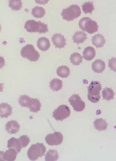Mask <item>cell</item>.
Segmentation results:
<instances>
[{
	"label": "cell",
	"mask_w": 116,
	"mask_h": 161,
	"mask_svg": "<svg viewBox=\"0 0 116 161\" xmlns=\"http://www.w3.org/2000/svg\"><path fill=\"white\" fill-rule=\"evenodd\" d=\"M24 27L29 33L38 32L40 34L46 33L49 32L47 24L41 23L40 21H36L34 20L27 21Z\"/></svg>",
	"instance_id": "cell-1"
},
{
	"label": "cell",
	"mask_w": 116,
	"mask_h": 161,
	"mask_svg": "<svg viewBox=\"0 0 116 161\" xmlns=\"http://www.w3.org/2000/svg\"><path fill=\"white\" fill-rule=\"evenodd\" d=\"M88 88V98L91 102L96 103L101 98L100 91L102 89L101 84L99 82L92 81Z\"/></svg>",
	"instance_id": "cell-2"
},
{
	"label": "cell",
	"mask_w": 116,
	"mask_h": 161,
	"mask_svg": "<svg viewBox=\"0 0 116 161\" xmlns=\"http://www.w3.org/2000/svg\"><path fill=\"white\" fill-rule=\"evenodd\" d=\"M46 147L43 143H37L32 144L27 151V157L31 161H35L44 156Z\"/></svg>",
	"instance_id": "cell-3"
},
{
	"label": "cell",
	"mask_w": 116,
	"mask_h": 161,
	"mask_svg": "<svg viewBox=\"0 0 116 161\" xmlns=\"http://www.w3.org/2000/svg\"><path fill=\"white\" fill-rule=\"evenodd\" d=\"M79 28L83 31L92 34L98 31V26L97 23L89 17H84L79 21Z\"/></svg>",
	"instance_id": "cell-4"
},
{
	"label": "cell",
	"mask_w": 116,
	"mask_h": 161,
	"mask_svg": "<svg viewBox=\"0 0 116 161\" xmlns=\"http://www.w3.org/2000/svg\"><path fill=\"white\" fill-rule=\"evenodd\" d=\"M81 11L80 7L74 4L63 9L61 15L63 19L67 21H72L81 15Z\"/></svg>",
	"instance_id": "cell-5"
},
{
	"label": "cell",
	"mask_w": 116,
	"mask_h": 161,
	"mask_svg": "<svg viewBox=\"0 0 116 161\" xmlns=\"http://www.w3.org/2000/svg\"><path fill=\"white\" fill-rule=\"evenodd\" d=\"M21 55L23 58L34 62L38 60L40 56V54L34 46L30 44H27L22 48Z\"/></svg>",
	"instance_id": "cell-6"
},
{
	"label": "cell",
	"mask_w": 116,
	"mask_h": 161,
	"mask_svg": "<svg viewBox=\"0 0 116 161\" xmlns=\"http://www.w3.org/2000/svg\"><path fill=\"white\" fill-rule=\"evenodd\" d=\"M70 113V110L68 106L65 105H61L53 112V117L57 121H62L69 117Z\"/></svg>",
	"instance_id": "cell-7"
},
{
	"label": "cell",
	"mask_w": 116,
	"mask_h": 161,
	"mask_svg": "<svg viewBox=\"0 0 116 161\" xmlns=\"http://www.w3.org/2000/svg\"><path fill=\"white\" fill-rule=\"evenodd\" d=\"M68 101L73 109L77 112H81L85 109V105L81 99L79 94H73L69 98Z\"/></svg>",
	"instance_id": "cell-8"
},
{
	"label": "cell",
	"mask_w": 116,
	"mask_h": 161,
	"mask_svg": "<svg viewBox=\"0 0 116 161\" xmlns=\"http://www.w3.org/2000/svg\"><path fill=\"white\" fill-rule=\"evenodd\" d=\"M45 138L48 145L52 146L58 145L62 143L63 136L60 132H56L47 135Z\"/></svg>",
	"instance_id": "cell-9"
},
{
	"label": "cell",
	"mask_w": 116,
	"mask_h": 161,
	"mask_svg": "<svg viewBox=\"0 0 116 161\" xmlns=\"http://www.w3.org/2000/svg\"><path fill=\"white\" fill-rule=\"evenodd\" d=\"M51 39L55 48L61 49L64 47L65 45H67L66 39L64 36L62 35L60 33H56L53 35Z\"/></svg>",
	"instance_id": "cell-10"
},
{
	"label": "cell",
	"mask_w": 116,
	"mask_h": 161,
	"mask_svg": "<svg viewBox=\"0 0 116 161\" xmlns=\"http://www.w3.org/2000/svg\"><path fill=\"white\" fill-rule=\"evenodd\" d=\"M20 127V125L15 120H12L8 121L5 125V129L9 134H15L18 132Z\"/></svg>",
	"instance_id": "cell-11"
},
{
	"label": "cell",
	"mask_w": 116,
	"mask_h": 161,
	"mask_svg": "<svg viewBox=\"0 0 116 161\" xmlns=\"http://www.w3.org/2000/svg\"><path fill=\"white\" fill-rule=\"evenodd\" d=\"M12 113V108L7 103H2L0 105L1 118H7Z\"/></svg>",
	"instance_id": "cell-12"
},
{
	"label": "cell",
	"mask_w": 116,
	"mask_h": 161,
	"mask_svg": "<svg viewBox=\"0 0 116 161\" xmlns=\"http://www.w3.org/2000/svg\"><path fill=\"white\" fill-rule=\"evenodd\" d=\"M92 37L91 40L92 42V44L96 48L103 47L106 43V40L102 34L99 33L96 34Z\"/></svg>",
	"instance_id": "cell-13"
},
{
	"label": "cell",
	"mask_w": 116,
	"mask_h": 161,
	"mask_svg": "<svg viewBox=\"0 0 116 161\" xmlns=\"http://www.w3.org/2000/svg\"><path fill=\"white\" fill-rule=\"evenodd\" d=\"M105 64L102 60L96 59L92 64V69L95 73H102L105 70Z\"/></svg>",
	"instance_id": "cell-14"
},
{
	"label": "cell",
	"mask_w": 116,
	"mask_h": 161,
	"mask_svg": "<svg viewBox=\"0 0 116 161\" xmlns=\"http://www.w3.org/2000/svg\"><path fill=\"white\" fill-rule=\"evenodd\" d=\"M7 147L8 149L13 148L18 153L20 152L22 147L18 138L12 137L8 141Z\"/></svg>",
	"instance_id": "cell-15"
},
{
	"label": "cell",
	"mask_w": 116,
	"mask_h": 161,
	"mask_svg": "<svg viewBox=\"0 0 116 161\" xmlns=\"http://www.w3.org/2000/svg\"><path fill=\"white\" fill-rule=\"evenodd\" d=\"M37 45L40 50L46 51L50 48V44L48 39L45 37H42L39 38L37 40Z\"/></svg>",
	"instance_id": "cell-16"
},
{
	"label": "cell",
	"mask_w": 116,
	"mask_h": 161,
	"mask_svg": "<svg viewBox=\"0 0 116 161\" xmlns=\"http://www.w3.org/2000/svg\"><path fill=\"white\" fill-rule=\"evenodd\" d=\"M72 38L73 42L76 43L77 45L83 43L88 38L85 33L81 31H77L73 34Z\"/></svg>",
	"instance_id": "cell-17"
},
{
	"label": "cell",
	"mask_w": 116,
	"mask_h": 161,
	"mask_svg": "<svg viewBox=\"0 0 116 161\" xmlns=\"http://www.w3.org/2000/svg\"><path fill=\"white\" fill-rule=\"evenodd\" d=\"M18 153L14 149L10 148L3 153L2 156L3 159L4 161H14Z\"/></svg>",
	"instance_id": "cell-18"
},
{
	"label": "cell",
	"mask_w": 116,
	"mask_h": 161,
	"mask_svg": "<svg viewBox=\"0 0 116 161\" xmlns=\"http://www.w3.org/2000/svg\"><path fill=\"white\" fill-rule=\"evenodd\" d=\"M83 57L85 60L89 61L93 59L96 54L94 48L91 46L86 47L82 52Z\"/></svg>",
	"instance_id": "cell-19"
},
{
	"label": "cell",
	"mask_w": 116,
	"mask_h": 161,
	"mask_svg": "<svg viewBox=\"0 0 116 161\" xmlns=\"http://www.w3.org/2000/svg\"><path fill=\"white\" fill-rule=\"evenodd\" d=\"M93 123L94 127L99 132L106 129L108 125L106 120L102 118L96 119Z\"/></svg>",
	"instance_id": "cell-20"
},
{
	"label": "cell",
	"mask_w": 116,
	"mask_h": 161,
	"mask_svg": "<svg viewBox=\"0 0 116 161\" xmlns=\"http://www.w3.org/2000/svg\"><path fill=\"white\" fill-rule=\"evenodd\" d=\"M59 158V154L57 150L50 149L45 154V160L46 161H56Z\"/></svg>",
	"instance_id": "cell-21"
},
{
	"label": "cell",
	"mask_w": 116,
	"mask_h": 161,
	"mask_svg": "<svg viewBox=\"0 0 116 161\" xmlns=\"http://www.w3.org/2000/svg\"><path fill=\"white\" fill-rule=\"evenodd\" d=\"M57 75L62 78L67 77L70 73L69 68L65 65H62L59 67L56 70Z\"/></svg>",
	"instance_id": "cell-22"
},
{
	"label": "cell",
	"mask_w": 116,
	"mask_h": 161,
	"mask_svg": "<svg viewBox=\"0 0 116 161\" xmlns=\"http://www.w3.org/2000/svg\"><path fill=\"white\" fill-rule=\"evenodd\" d=\"M50 87L53 91H58L62 89V81L59 79L54 78L49 82Z\"/></svg>",
	"instance_id": "cell-23"
},
{
	"label": "cell",
	"mask_w": 116,
	"mask_h": 161,
	"mask_svg": "<svg viewBox=\"0 0 116 161\" xmlns=\"http://www.w3.org/2000/svg\"><path fill=\"white\" fill-rule=\"evenodd\" d=\"M45 9L42 7L37 6L32 10L31 14L33 17L36 18H41L45 14Z\"/></svg>",
	"instance_id": "cell-24"
},
{
	"label": "cell",
	"mask_w": 116,
	"mask_h": 161,
	"mask_svg": "<svg viewBox=\"0 0 116 161\" xmlns=\"http://www.w3.org/2000/svg\"><path fill=\"white\" fill-rule=\"evenodd\" d=\"M102 95L103 100L108 101L114 99V93L111 88L105 87L102 91Z\"/></svg>",
	"instance_id": "cell-25"
},
{
	"label": "cell",
	"mask_w": 116,
	"mask_h": 161,
	"mask_svg": "<svg viewBox=\"0 0 116 161\" xmlns=\"http://www.w3.org/2000/svg\"><path fill=\"white\" fill-rule=\"evenodd\" d=\"M18 100L19 103L22 107L28 108L31 104L32 98L25 94L20 95Z\"/></svg>",
	"instance_id": "cell-26"
},
{
	"label": "cell",
	"mask_w": 116,
	"mask_h": 161,
	"mask_svg": "<svg viewBox=\"0 0 116 161\" xmlns=\"http://www.w3.org/2000/svg\"><path fill=\"white\" fill-rule=\"evenodd\" d=\"M41 104L39 99L32 98V101L30 106L29 107L30 112L37 113L40 110Z\"/></svg>",
	"instance_id": "cell-27"
},
{
	"label": "cell",
	"mask_w": 116,
	"mask_h": 161,
	"mask_svg": "<svg viewBox=\"0 0 116 161\" xmlns=\"http://www.w3.org/2000/svg\"><path fill=\"white\" fill-rule=\"evenodd\" d=\"M69 60L73 65H78L82 62L83 57L78 53L74 52L71 55Z\"/></svg>",
	"instance_id": "cell-28"
},
{
	"label": "cell",
	"mask_w": 116,
	"mask_h": 161,
	"mask_svg": "<svg viewBox=\"0 0 116 161\" xmlns=\"http://www.w3.org/2000/svg\"><path fill=\"white\" fill-rule=\"evenodd\" d=\"M8 2L9 7L11 8L12 11L19 10L22 7L23 3L21 0H10Z\"/></svg>",
	"instance_id": "cell-29"
},
{
	"label": "cell",
	"mask_w": 116,
	"mask_h": 161,
	"mask_svg": "<svg viewBox=\"0 0 116 161\" xmlns=\"http://www.w3.org/2000/svg\"><path fill=\"white\" fill-rule=\"evenodd\" d=\"M81 6L82 11L85 14L90 13L91 15L92 11L95 9L92 1L85 2Z\"/></svg>",
	"instance_id": "cell-30"
},
{
	"label": "cell",
	"mask_w": 116,
	"mask_h": 161,
	"mask_svg": "<svg viewBox=\"0 0 116 161\" xmlns=\"http://www.w3.org/2000/svg\"><path fill=\"white\" fill-rule=\"evenodd\" d=\"M19 139L22 147H26L29 144L30 142L29 138L27 135H23L21 136L19 138Z\"/></svg>",
	"instance_id": "cell-31"
},
{
	"label": "cell",
	"mask_w": 116,
	"mask_h": 161,
	"mask_svg": "<svg viewBox=\"0 0 116 161\" xmlns=\"http://www.w3.org/2000/svg\"><path fill=\"white\" fill-rule=\"evenodd\" d=\"M108 60V67L111 70H112L114 72H116V58L112 57Z\"/></svg>",
	"instance_id": "cell-32"
}]
</instances>
